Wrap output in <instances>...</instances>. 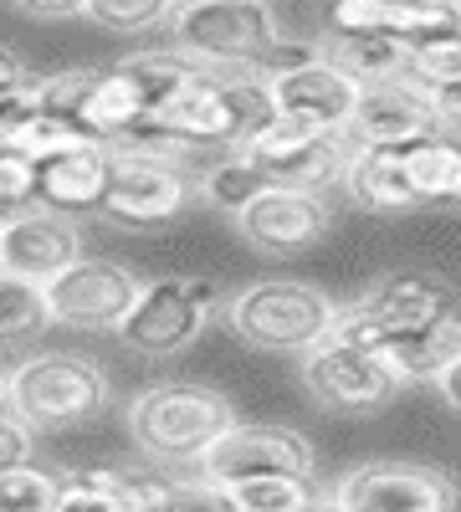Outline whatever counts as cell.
Instances as JSON below:
<instances>
[{
	"label": "cell",
	"instance_id": "obj_20",
	"mask_svg": "<svg viewBox=\"0 0 461 512\" xmlns=\"http://www.w3.org/2000/svg\"><path fill=\"white\" fill-rule=\"evenodd\" d=\"M344 195L359 210H374V216H400V210L421 205V195H415V185L405 175V154L400 149H359L354 144Z\"/></svg>",
	"mask_w": 461,
	"mask_h": 512
},
{
	"label": "cell",
	"instance_id": "obj_11",
	"mask_svg": "<svg viewBox=\"0 0 461 512\" xmlns=\"http://www.w3.org/2000/svg\"><path fill=\"white\" fill-rule=\"evenodd\" d=\"M344 512H456V482L426 461H364L339 477Z\"/></svg>",
	"mask_w": 461,
	"mask_h": 512
},
{
	"label": "cell",
	"instance_id": "obj_9",
	"mask_svg": "<svg viewBox=\"0 0 461 512\" xmlns=\"http://www.w3.org/2000/svg\"><path fill=\"white\" fill-rule=\"evenodd\" d=\"M318 451L308 436L287 431V425H236L226 441H216L200 461V477L216 487H241V482H267V477H303L313 482Z\"/></svg>",
	"mask_w": 461,
	"mask_h": 512
},
{
	"label": "cell",
	"instance_id": "obj_32",
	"mask_svg": "<svg viewBox=\"0 0 461 512\" xmlns=\"http://www.w3.org/2000/svg\"><path fill=\"white\" fill-rule=\"evenodd\" d=\"M31 446H36V431H31L16 410H6V420H0V472L31 466Z\"/></svg>",
	"mask_w": 461,
	"mask_h": 512
},
{
	"label": "cell",
	"instance_id": "obj_26",
	"mask_svg": "<svg viewBox=\"0 0 461 512\" xmlns=\"http://www.w3.org/2000/svg\"><path fill=\"white\" fill-rule=\"evenodd\" d=\"M231 497H236L241 512H303L318 497V487L303 482V477H267V482L231 487Z\"/></svg>",
	"mask_w": 461,
	"mask_h": 512
},
{
	"label": "cell",
	"instance_id": "obj_30",
	"mask_svg": "<svg viewBox=\"0 0 461 512\" xmlns=\"http://www.w3.org/2000/svg\"><path fill=\"white\" fill-rule=\"evenodd\" d=\"M159 512H241L231 487H216V482H205V477H185L175 482L170 502H164Z\"/></svg>",
	"mask_w": 461,
	"mask_h": 512
},
{
	"label": "cell",
	"instance_id": "obj_37",
	"mask_svg": "<svg viewBox=\"0 0 461 512\" xmlns=\"http://www.w3.org/2000/svg\"><path fill=\"white\" fill-rule=\"evenodd\" d=\"M456 205H461V200H456Z\"/></svg>",
	"mask_w": 461,
	"mask_h": 512
},
{
	"label": "cell",
	"instance_id": "obj_23",
	"mask_svg": "<svg viewBox=\"0 0 461 512\" xmlns=\"http://www.w3.org/2000/svg\"><path fill=\"white\" fill-rule=\"evenodd\" d=\"M405 154V175L421 195V205H456L461 200V134H431L421 144L400 149Z\"/></svg>",
	"mask_w": 461,
	"mask_h": 512
},
{
	"label": "cell",
	"instance_id": "obj_25",
	"mask_svg": "<svg viewBox=\"0 0 461 512\" xmlns=\"http://www.w3.org/2000/svg\"><path fill=\"white\" fill-rule=\"evenodd\" d=\"M67 482L41 472V466H16L0 472V512H62Z\"/></svg>",
	"mask_w": 461,
	"mask_h": 512
},
{
	"label": "cell",
	"instance_id": "obj_7",
	"mask_svg": "<svg viewBox=\"0 0 461 512\" xmlns=\"http://www.w3.org/2000/svg\"><path fill=\"white\" fill-rule=\"evenodd\" d=\"M236 154H246L277 190L323 195L333 185H344L349 159H354V139L349 134H323V128L292 123V118H277L267 134H257Z\"/></svg>",
	"mask_w": 461,
	"mask_h": 512
},
{
	"label": "cell",
	"instance_id": "obj_28",
	"mask_svg": "<svg viewBox=\"0 0 461 512\" xmlns=\"http://www.w3.org/2000/svg\"><path fill=\"white\" fill-rule=\"evenodd\" d=\"M88 21H98L103 31H149V26H170L175 6L170 0H93Z\"/></svg>",
	"mask_w": 461,
	"mask_h": 512
},
{
	"label": "cell",
	"instance_id": "obj_17",
	"mask_svg": "<svg viewBox=\"0 0 461 512\" xmlns=\"http://www.w3.org/2000/svg\"><path fill=\"white\" fill-rule=\"evenodd\" d=\"M431 134H441V118H436L426 88L415 77L364 88L359 113L349 123V139L359 149H410V144H421Z\"/></svg>",
	"mask_w": 461,
	"mask_h": 512
},
{
	"label": "cell",
	"instance_id": "obj_6",
	"mask_svg": "<svg viewBox=\"0 0 461 512\" xmlns=\"http://www.w3.org/2000/svg\"><path fill=\"white\" fill-rule=\"evenodd\" d=\"M216 303H221V287L211 277H154V282H144L139 303H134L129 318H123L118 338L134 354L170 359V354L190 349L205 333Z\"/></svg>",
	"mask_w": 461,
	"mask_h": 512
},
{
	"label": "cell",
	"instance_id": "obj_5",
	"mask_svg": "<svg viewBox=\"0 0 461 512\" xmlns=\"http://www.w3.org/2000/svg\"><path fill=\"white\" fill-rule=\"evenodd\" d=\"M36 108L72 123L77 134L93 139V144H113V139L129 134L134 123L149 118L144 88L118 62H108V67H72V72L41 77Z\"/></svg>",
	"mask_w": 461,
	"mask_h": 512
},
{
	"label": "cell",
	"instance_id": "obj_8",
	"mask_svg": "<svg viewBox=\"0 0 461 512\" xmlns=\"http://www.w3.org/2000/svg\"><path fill=\"white\" fill-rule=\"evenodd\" d=\"M139 292H144V282L129 267L103 262V256H82L72 272L41 287L47 318L57 328H88V333H118L123 318L134 313Z\"/></svg>",
	"mask_w": 461,
	"mask_h": 512
},
{
	"label": "cell",
	"instance_id": "obj_24",
	"mask_svg": "<svg viewBox=\"0 0 461 512\" xmlns=\"http://www.w3.org/2000/svg\"><path fill=\"white\" fill-rule=\"evenodd\" d=\"M267 190H272V180H267L246 154H216L211 169H200V200L216 205V210H226L231 221L241 216L251 200H262Z\"/></svg>",
	"mask_w": 461,
	"mask_h": 512
},
{
	"label": "cell",
	"instance_id": "obj_33",
	"mask_svg": "<svg viewBox=\"0 0 461 512\" xmlns=\"http://www.w3.org/2000/svg\"><path fill=\"white\" fill-rule=\"evenodd\" d=\"M16 11L21 16H57V21H67V16H88L93 0H16Z\"/></svg>",
	"mask_w": 461,
	"mask_h": 512
},
{
	"label": "cell",
	"instance_id": "obj_16",
	"mask_svg": "<svg viewBox=\"0 0 461 512\" xmlns=\"http://www.w3.org/2000/svg\"><path fill=\"white\" fill-rule=\"evenodd\" d=\"M231 226L251 251L298 256L333 231V205L323 195H308V190H277L272 185L262 200H251Z\"/></svg>",
	"mask_w": 461,
	"mask_h": 512
},
{
	"label": "cell",
	"instance_id": "obj_35",
	"mask_svg": "<svg viewBox=\"0 0 461 512\" xmlns=\"http://www.w3.org/2000/svg\"><path fill=\"white\" fill-rule=\"evenodd\" d=\"M436 395H441L451 410H461V354H456V359H451V369L436 379Z\"/></svg>",
	"mask_w": 461,
	"mask_h": 512
},
{
	"label": "cell",
	"instance_id": "obj_19",
	"mask_svg": "<svg viewBox=\"0 0 461 512\" xmlns=\"http://www.w3.org/2000/svg\"><path fill=\"white\" fill-rule=\"evenodd\" d=\"M461 26V6H405V0H339L328 11V31L354 36H395L405 47H426Z\"/></svg>",
	"mask_w": 461,
	"mask_h": 512
},
{
	"label": "cell",
	"instance_id": "obj_12",
	"mask_svg": "<svg viewBox=\"0 0 461 512\" xmlns=\"http://www.w3.org/2000/svg\"><path fill=\"white\" fill-rule=\"evenodd\" d=\"M195 195H200V175H190V169H180V164L118 159L103 221H113L123 231H154L164 221H175Z\"/></svg>",
	"mask_w": 461,
	"mask_h": 512
},
{
	"label": "cell",
	"instance_id": "obj_18",
	"mask_svg": "<svg viewBox=\"0 0 461 512\" xmlns=\"http://www.w3.org/2000/svg\"><path fill=\"white\" fill-rule=\"evenodd\" d=\"M113 175H118V154L108 144L67 149L47 164H36V205L52 210V216H67V221L82 216V210H98L103 216Z\"/></svg>",
	"mask_w": 461,
	"mask_h": 512
},
{
	"label": "cell",
	"instance_id": "obj_31",
	"mask_svg": "<svg viewBox=\"0 0 461 512\" xmlns=\"http://www.w3.org/2000/svg\"><path fill=\"white\" fill-rule=\"evenodd\" d=\"M26 200H36V159L0 149V205H6V216H21Z\"/></svg>",
	"mask_w": 461,
	"mask_h": 512
},
{
	"label": "cell",
	"instance_id": "obj_15",
	"mask_svg": "<svg viewBox=\"0 0 461 512\" xmlns=\"http://www.w3.org/2000/svg\"><path fill=\"white\" fill-rule=\"evenodd\" d=\"M303 390L323 405V410H380L400 384L380 369L369 349H354V344H339V338H323L313 354H303Z\"/></svg>",
	"mask_w": 461,
	"mask_h": 512
},
{
	"label": "cell",
	"instance_id": "obj_29",
	"mask_svg": "<svg viewBox=\"0 0 461 512\" xmlns=\"http://www.w3.org/2000/svg\"><path fill=\"white\" fill-rule=\"evenodd\" d=\"M41 323H52V318H47V297H41V287L0 277V328H6V338L36 333Z\"/></svg>",
	"mask_w": 461,
	"mask_h": 512
},
{
	"label": "cell",
	"instance_id": "obj_10",
	"mask_svg": "<svg viewBox=\"0 0 461 512\" xmlns=\"http://www.w3.org/2000/svg\"><path fill=\"white\" fill-rule=\"evenodd\" d=\"M354 313L374 328V344L380 338L431 333V328L456 323V287L436 272H385L380 282H369L354 297Z\"/></svg>",
	"mask_w": 461,
	"mask_h": 512
},
{
	"label": "cell",
	"instance_id": "obj_1",
	"mask_svg": "<svg viewBox=\"0 0 461 512\" xmlns=\"http://www.w3.org/2000/svg\"><path fill=\"white\" fill-rule=\"evenodd\" d=\"M236 405L205 384H154L129 400V436L159 461H205L216 441L236 431Z\"/></svg>",
	"mask_w": 461,
	"mask_h": 512
},
{
	"label": "cell",
	"instance_id": "obj_4",
	"mask_svg": "<svg viewBox=\"0 0 461 512\" xmlns=\"http://www.w3.org/2000/svg\"><path fill=\"white\" fill-rule=\"evenodd\" d=\"M108 405V374L98 359L47 349L6 369V410H16L31 431L82 425Z\"/></svg>",
	"mask_w": 461,
	"mask_h": 512
},
{
	"label": "cell",
	"instance_id": "obj_36",
	"mask_svg": "<svg viewBox=\"0 0 461 512\" xmlns=\"http://www.w3.org/2000/svg\"><path fill=\"white\" fill-rule=\"evenodd\" d=\"M303 512H344V502L333 497V492H318V497H313V502H308Z\"/></svg>",
	"mask_w": 461,
	"mask_h": 512
},
{
	"label": "cell",
	"instance_id": "obj_14",
	"mask_svg": "<svg viewBox=\"0 0 461 512\" xmlns=\"http://www.w3.org/2000/svg\"><path fill=\"white\" fill-rule=\"evenodd\" d=\"M267 93L277 103V118L323 128V134H349V123L359 113V98H364L359 82L344 77L333 62H323V52L277 72V77H267Z\"/></svg>",
	"mask_w": 461,
	"mask_h": 512
},
{
	"label": "cell",
	"instance_id": "obj_13",
	"mask_svg": "<svg viewBox=\"0 0 461 512\" xmlns=\"http://www.w3.org/2000/svg\"><path fill=\"white\" fill-rule=\"evenodd\" d=\"M82 231L52 210H21L0 226V277L47 287L82 262Z\"/></svg>",
	"mask_w": 461,
	"mask_h": 512
},
{
	"label": "cell",
	"instance_id": "obj_2",
	"mask_svg": "<svg viewBox=\"0 0 461 512\" xmlns=\"http://www.w3.org/2000/svg\"><path fill=\"white\" fill-rule=\"evenodd\" d=\"M282 36L287 31L277 11L262 6V0H190V6H175L170 21V47L205 62L211 72L257 77Z\"/></svg>",
	"mask_w": 461,
	"mask_h": 512
},
{
	"label": "cell",
	"instance_id": "obj_21",
	"mask_svg": "<svg viewBox=\"0 0 461 512\" xmlns=\"http://www.w3.org/2000/svg\"><path fill=\"white\" fill-rule=\"evenodd\" d=\"M323 62H333L359 88H380V82L410 77V47L395 36H354V31H323L318 36Z\"/></svg>",
	"mask_w": 461,
	"mask_h": 512
},
{
	"label": "cell",
	"instance_id": "obj_22",
	"mask_svg": "<svg viewBox=\"0 0 461 512\" xmlns=\"http://www.w3.org/2000/svg\"><path fill=\"white\" fill-rule=\"evenodd\" d=\"M380 359V369L395 379V384H436L451 359L461 354V318L446 323V328H431V333H410V338H380V344L369 349Z\"/></svg>",
	"mask_w": 461,
	"mask_h": 512
},
{
	"label": "cell",
	"instance_id": "obj_27",
	"mask_svg": "<svg viewBox=\"0 0 461 512\" xmlns=\"http://www.w3.org/2000/svg\"><path fill=\"white\" fill-rule=\"evenodd\" d=\"M410 77L421 88H461V26L410 52Z\"/></svg>",
	"mask_w": 461,
	"mask_h": 512
},
{
	"label": "cell",
	"instance_id": "obj_3",
	"mask_svg": "<svg viewBox=\"0 0 461 512\" xmlns=\"http://www.w3.org/2000/svg\"><path fill=\"white\" fill-rule=\"evenodd\" d=\"M339 303L298 277H272V282H251L231 297L226 323L241 344L267 349V354H313L323 338L333 333Z\"/></svg>",
	"mask_w": 461,
	"mask_h": 512
},
{
	"label": "cell",
	"instance_id": "obj_34",
	"mask_svg": "<svg viewBox=\"0 0 461 512\" xmlns=\"http://www.w3.org/2000/svg\"><path fill=\"white\" fill-rule=\"evenodd\" d=\"M426 98H431V108H436L446 134H461V88H431Z\"/></svg>",
	"mask_w": 461,
	"mask_h": 512
}]
</instances>
